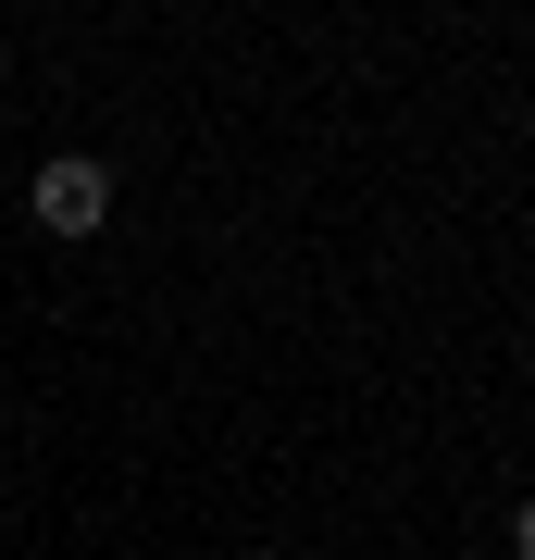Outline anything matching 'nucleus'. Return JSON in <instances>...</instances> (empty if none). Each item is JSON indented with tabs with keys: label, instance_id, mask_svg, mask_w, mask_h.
Here are the masks:
<instances>
[{
	"label": "nucleus",
	"instance_id": "obj_1",
	"mask_svg": "<svg viewBox=\"0 0 535 560\" xmlns=\"http://www.w3.org/2000/svg\"><path fill=\"white\" fill-rule=\"evenodd\" d=\"M25 212H38L50 237H100V224H113V162H88V150L38 162V187H25Z\"/></svg>",
	"mask_w": 535,
	"mask_h": 560
},
{
	"label": "nucleus",
	"instance_id": "obj_3",
	"mask_svg": "<svg viewBox=\"0 0 535 560\" xmlns=\"http://www.w3.org/2000/svg\"><path fill=\"white\" fill-rule=\"evenodd\" d=\"M249 560H275V548H249Z\"/></svg>",
	"mask_w": 535,
	"mask_h": 560
},
{
	"label": "nucleus",
	"instance_id": "obj_2",
	"mask_svg": "<svg viewBox=\"0 0 535 560\" xmlns=\"http://www.w3.org/2000/svg\"><path fill=\"white\" fill-rule=\"evenodd\" d=\"M511 560H535V499H511Z\"/></svg>",
	"mask_w": 535,
	"mask_h": 560
}]
</instances>
